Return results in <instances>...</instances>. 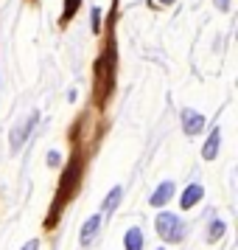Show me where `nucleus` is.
<instances>
[{
	"label": "nucleus",
	"mask_w": 238,
	"mask_h": 250,
	"mask_svg": "<svg viewBox=\"0 0 238 250\" xmlns=\"http://www.w3.org/2000/svg\"><path fill=\"white\" fill-rule=\"evenodd\" d=\"M81 171H84V158H81V155H76V158H73V163L65 169V177H62V186H59V191H56L54 208H51V214H48V228H54L56 214H62V208L68 205V200L76 194V188H79V183H81Z\"/></svg>",
	"instance_id": "f257e3e1"
},
{
	"label": "nucleus",
	"mask_w": 238,
	"mask_h": 250,
	"mask_svg": "<svg viewBox=\"0 0 238 250\" xmlns=\"http://www.w3.org/2000/svg\"><path fill=\"white\" fill-rule=\"evenodd\" d=\"M154 225H157V233L165 242H182V236H185V222L174 214H160Z\"/></svg>",
	"instance_id": "f03ea898"
},
{
	"label": "nucleus",
	"mask_w": 238,
	"mask_h": 250,
	"mask_svg": "<svg viewBox=\"0 0 238 250\" xmlns=\"http://www.w3.org/2000/svg\"><path fill=\"white\" fill-rule=\"evenodd\" d=\"M37 124H39V113H31L23 124L12 129V149H14V152H17V149H23V144L31 138V132L37 129Z\"/></svg>",
	"instance_id": "7ed1b4c3"
},
{
	"label": "nucleus",
	"mask_w": 238,
	"mask_h": 250,
	"mask_svg": "<svg viewBox=\"0 0 238 250\" xmlns=\"http://www.w3.org/2000/svg\"><path fill=\"white\" fill-rule=\"evenodd\" d=\"M182 129H185V135H199L204 129V118L199 113H193V110H182Z\"/></svg>",
	"instance_id": "20e7f679"
},
{
	"label": "nucleus",
	"mask_w": 238,
	"mask_h": 250,
	"mask_svg": "<svg viewBox=\"0 0 238 250\" xmlns=\"http://www.w3.org/2000/svg\"><path fill=\"white\" fill-rule=\"evenodd\" d=\"M98 230H101V216H90L84 225H81V248H90L92 242H95V236H98Z\"/></svg>",
	"instance_id": "39448f33"
},
{
	"label": "nucleus",
	"mask_w": 238,
	"mask_h": 250,
	"mask_svg": "<svg viewBox=\"0 0 238 250\" xmlns=\"http://www.w3.org/2000/svg\"><path fill=\"white\" fill-rule=\"evenodd\" d=\"M174 191H177L174 180H165V183H163V186L157 188V191L151 194V200H148V203L154 205V208H163V205H165V203L171 200V197H174Z\"/></svg>",
	"instance_id": "423d86ee"
},
{
	"label": "nucleus",
	"mask_w": 238,
	"mask_h": 250,
	"mask_svg": "<svg viewBox=\"0 0 238 250\" xmlns=\"http://www.w3.org/2000/svg\"><path fill=\"white\" fill-rule=\"evenodd\" d=\"M219 146H221V132H219V126H213V132H210V138H207V144H204V149H202V158L213 160L216 155H219Z\"/></svg>",
	"instance_id": "0eeeda50"
},
{
	"label": "nucleus",
	"mask_w": 238,
	"mask_h": 250,
	"mask_svg": "<svg viewBox=\"0 0 238 250\" xmlns=\"http://www.w3.org/2000/svg\"><path fill=\"white\" fill-rule=\"evenodd\" d=\"M202 194H204V188L199 186V183H191L188 188H185V194H182V208H193V205L202 200Z\"/></svg>",
	"instance_id": "6e6552de"
},
{
	"label": "nucleus",
	"mask_w": 238,
	"mask_h": 250,
	"mask_svg": "<svg viewBox=\"0 0 238 250\" xmlns=\"http://www.w3.org/2000/svg\"><path fill=\"white\" fill-rule=\"evenodd\" d=\"M124 245H126V250H140L143 248V233H140V228H129V230H126Z\"/></svg>",
	"instance_id": "1a4fd4ad"
},
{
	"label": "nucleus",
	"mask_w": 238,
	"mask_h": 250,
	"mask_svg": "<svg viewBox=\"0 0 238 250\" xmlns=\"http://www.w3.org/2000/svg\"><path fill=\"white\" fill-rule=\"evenodd\" d=\"M121 197H124V188L118 186V188H112L110 191V197L104 200V214H112L115 208H118V203H121Z\"/></svg>",
	"instance_id": "9d476101"
},
{
	"label": "nucleus",
	"mask_w": 238,
	"mask_h": 250,
	"mask_svg": "<svg viewBox=\"0 0 238 250\" xmlns=\"http://www.w3.org/2000/svg\"><path fill=\"white\" fill-rule=\"evenodd\" d=\"M221 236H224V222H221V219H213V222H210V233H207V239L216 242V239H221Z\"/></svg>",
	"instance_id": "9b49d317"
},
{
	"label": "nucleus",
	"mask_w": 238,
	"mask_h": 250,
	"mask_svg": "<svg viewBox=\"0 0 238 250\" xmlns=\"http://www.w3.org/2000/svg\"><path fill=\"white\" fill-rule=\"evenodd\" d=\"M76 6H79V0H68V9H65V14H62V23H68L70 17H73V12H76Z\"/></svg>",
	"instance_id": "f8f14e48"
},
{
	"label": "nucleus",
	"mask_w": 238,
	"mask_h": 250,
	"mask_svg": "<svg viewBox=\"0 0 238 250\" xmlns=\"http://www.w3.org/2000/svg\"><path fill=\"white\" fill-rule=\"evenodd\" d=\"M48 166H59V152H48Z\"/></svg>",
	"instance_id": "ddd939ff"
},
{
	"label": "nucleus",
	"mask_w": 238,
	"mask_h": 250,
	"mask_svg": "<svg viewBox=\"0 0 238 250\" xmlns=\"http://www.w3.org/2000/svg\"><path fill=\"white\" fill-rule=\"evenodd\" d=\"M216 6H219L221 12H230V0H216Z\"/></svg>",
	"instance_id": "4468645a"
},
{
	"label": "nucleus",
	"mask_w": 238,
	"mask_h": 250,
	"mask_svg": "<svg viewBox=\"0 0 238 250\" xmlns=\"http://www.w3.org/2000/svg\"><path fill=\"white\" fill-rule=\"evenodd\" d=\"M37 248H39V242H25L20 250H37Z\"/></svg>",
	"instance_id": "2eb2a0df"
},
{
	"label": "nucleus",
	"mask_w": 238,
	"mask_h": 250,
	"mask_svg": "<svg viewBox=\"0 0 238 250\" xmlns=\"http://www.w3.org/2000/svg\"><path fill=\"white\" fill-rule=\"evenodd\" d=\"M160 3H163V6H171V3H174V0H160Z\"/></svg>",
	"instance_id": "dca6fc26"
}]
</instances>
